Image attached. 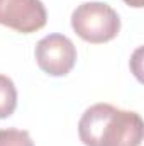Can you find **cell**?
Returning a JSON list of instances; mask_svg holds the SVG:
<instances>
[{"label": "cell", "mask_w": 144, "mask_h": 146, "mask_svg": "<svg viewBox=\"0 0 144 146\" xmlns=\"http://www.w3.org/2000/svg\"><path fill=\"white\" fill-rule=\"evenodd\" d=\"M78 136L85 146H141L143 119L132 110L95 104L83 112Z\"/></svg>", "instance_id": "obj_1"}, {"label": "cell", "mask_w": 144, "mask_h": 146, "mask_svg": "<svg viewBox=\"0 0 144 146\" xmlns=\"http://www.w3.org/2000/svg\"><path fill=\"white\" fill-rule=\"evenodd\" d=\"M71 27L83 41L102 44L117 37L120 31V17L104 2H85L73 10Z\"/></svg>", "instance_id": "obj_2"}, {"label": "cell", "mask_w": 144, "mask_h": 146, "mask_svg": "<svg viewBox=\"0 0 144 146\" xmlns=\"http://www.w3.org/2000/svg\"><path fill=\"white\" fill-rule=\"evenodd\" d=\"M37 66L51 76H65L76 63V48L70 37L49 34L36 44Z\"/></svg>", "instance_id": "obj_3"}, {"label": "cell", "mask_w": 144, "mask_h": 146, "mask_svg": "<svg viewBox=\"0 0 144 146\" xmlns=\"http://www.w3.org/2000/svg\"><path fill=\"white\" fill-rule=\"evenodd\" d=\"M48 12L41 0H0V24L22 34L42 29Z\"/></svg>", "instance_id": "obj_4"}, {"label": "cell", "mask_w": 144, "mask_h": 146, "mask_svg": "<svg viewBox=\"0 0 144 146\" xmlns=\"http://www.w3.org/2000/svg\"><path fill=\"white\" fill-rule=\"evenodd\" d=\"M15 107H17V88L9 76L0 75V119H7L9 115H12Z\"/></svg>", "instance_id": "obj_5"}, {"label": "cell", "mask_w": 144, "mask_h": 146, "mask_svg": "<svg viewBox=\"0 0 144 146\" xmlns=\"http://www.w3.org/2000/svg\"><path fill=\"white\" fill-rule=\"evenodd\" d=\"M0 146H34L31 134L22 129H0Z\"/></svg>", "instance_id": "obj_6"}, {"label": "cell", "mask_w": 144, "mask_h": 146, "mask_svg": "<svg viewBox=\"0 0 144 146\" xmlns=\"http://www.w3.org/2000/svg\"><path fill=\"white\" fill-rule=\"evenodd\" d=\"M129 7H134V9H141L144 5V0H124Z\"/></svg>", "instance_id": "obj_7"}]
</instances>
